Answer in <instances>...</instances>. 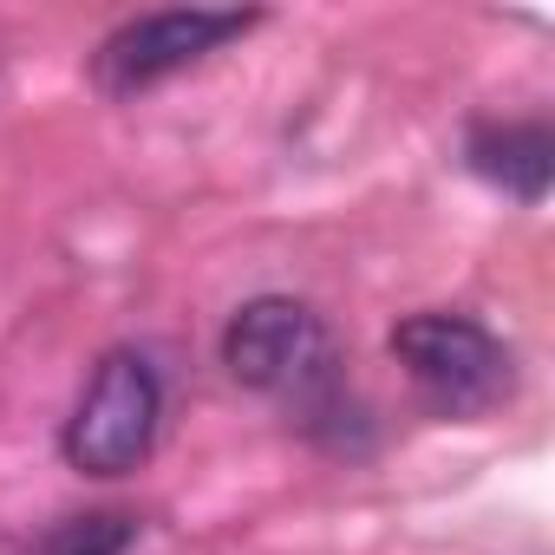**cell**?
Returning a JSON list of instances; mask_svg holds the SVG:
<instances>
[{"label":"cell","mask_w":555,"mask_h":555,"mask_svg":"<svg viewBox=\"0 0 555 555\" xmlns=\"http://www.w3.org/2000/svg\"><path fill=\"white\" fill-rule=\"evenodd\" d=\"M392 360L405 366L412 392L438 412V418H483L496 412L509 392H516V360L509 347L470 321V314H451V308H425V314H405L392 327Z\"/></svg>","instance_id":"7a4b0ae2"},{"label":"cell","mask_w":555,"mask_h":555,"mask_svg":"<svg viewBox=\"0 0 555 555\" xmlns=\"http://www.w3.org/2000/svg\"><path fill=\"white\" fill-rule=\"evenodd\" d=\"M261 14H209V8H164V14H138L118 34L99 40L92 53V86L105 99H138L177 73H190L196 60H209L216 47L242 40Z\"/></svg>","instance_id":"277c9868"},{"label":"cell","mask_w":555,"mask_h":555,"mask_svg":"<svg viewBox=\"0 0 555 555\" xmlns=\"http://www.w3.org/2000/svg\"><path fill=\"white\" fill-rule=\"evenodd\" d=\"M464 164H470L483 183H496L503 196L542 203V196H548L555 138H548L542 118H503V125L483 118V125H470V138H464Z\"/></svg>","instance_id":"5b68a950"},{"label":"cell","mask_w":555,"mask_h":555,"mask_svg":"<svg viewBox=\"0 0 555 555\" xmlns=\"http://www.w3.org/2000/svg\"><path fill=\"white\" fill-rule=\"evenodd\" d=\"M157 425H164L157 366L144 353H131V347H112L92 366V379H86V392H79V405H73V418L60 431V451L86 477H125V470H138L151 457Z\"/></svg>","instance_id":"3957f363"},{"label":"cell","mask_w":555,"mask_h":555,"mask_svg":"<svg viewBox=\"0 0 555 555\" xmlns=\"http://www.w3.org/2000/svg\"><path fill=\"white\" fill-rule=\"evenodd\" d=\"M222 366L235 373V386L282 399L308 425L340 412V347L327 321L295 295H261L235 308V321L222 327Z\"/></svg>","instance_id":"6da1fadb"}]
</instances>
